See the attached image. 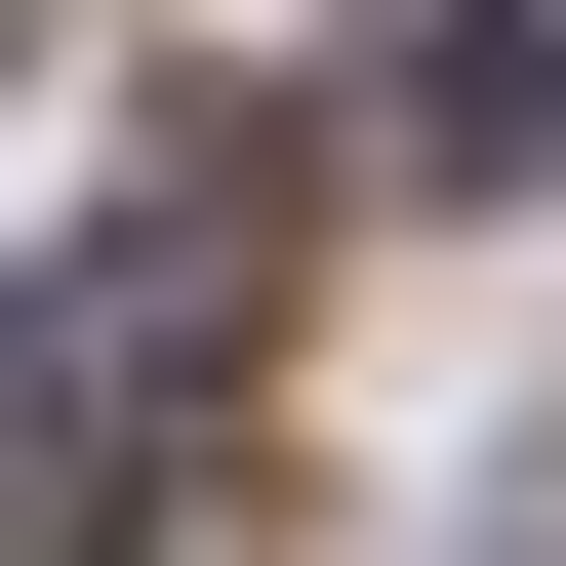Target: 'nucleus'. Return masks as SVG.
<instances>
[{
	"label": "nucleus",
	"mask_w": 566,
	"mask_h": 566,
	"mask_svg": "<svg viewBox=\"0 0 566 566\" xmlns=\"http://www.w3.org/2000/svg\"><path fill=\"white\" fill-rule=\"evenodd\" d=\"M243 365H283V163H122L41 243V485H163Z\"/></svg>",
	"instance_id": "f257e3e1"
},
{
	"label": "nucleus",
	"mask_w": 566,
	"mask_h": 566,
	"mask_svg": "<svg viewBox=\"0 0 566 566\" xmlns=\"http://www.w3.org/2000/svg\"><path fill=\"white\" fill-rule=\"evenodd\" d=\"M365 122H405V163H566V0H405Z\"/></svg>",
	"instance_id": "f03ea898"
}]
</instances>
